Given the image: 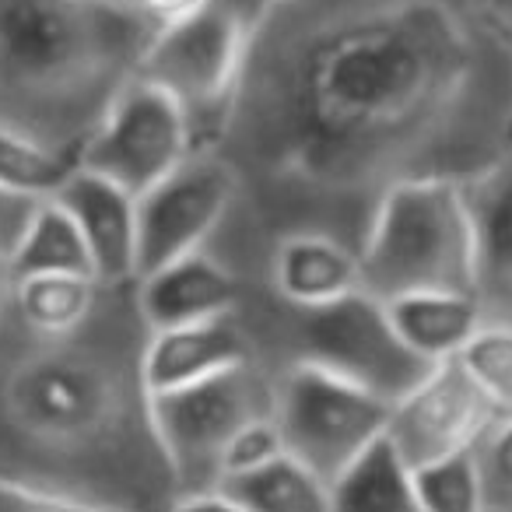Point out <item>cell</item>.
Segmentation results:
<instances>
[{
	"mask_svg": "<svg viewBox=\"0 0 512 512\" xmlns=\"http://www.w3.org/2000/svg\"><path fill=\"white\" fill-rule=\"evenodd\" d=\"M155 32L130 0H0V127L78 165Z\"/></svg>",
	"mask_w": 512,
	"mask_h": 512,
	"instance_id": "obj_3",
	"label": "cell"
},
{
	"mask_svg": "<svg viewBox=\"0 0 512 512\" xmlns=\"http://www.w3.org/2000/svg\"><path fill=\"white\" fill-rule=\"evenodd\" d=\"M239 302L242 281L204 249L137 278V309L151 334L232 316Z\"/></svg>",
	"mask_w": 512,
	"mask_h": 512,
	"instance_id": "obj_14",
	"label": "cell"
},
{
	"mask_svg": "<svg viewBox=\"0 0 512 512\" xmlns=\"http://www.w3.org/2000/svg\"><path fill=\"white\" fill-rule=\"evenodd\" d=\"M15 267H11V256L0 253V337L8 330V316H15Z\"/></svg>",
	"mask_w": 512,
	"mask_h": 512,
	"instance_id": "obj_31",
	"label": "cell"
},
{
	"mask_svg": "<svg viewBox=\"0 0 512 512\" xmlns=\"http://www.w3.org/2000/svg\"><path fill=\"white\" fill-rule=\"evenodd\" d=\"M274 4H295V0H274Z\"/></svg>",
	"mask_w": 512,
	"mask_h": 512,
	"instance_id": "obj_33",
	"label": "cell"
},
{
	"mask_svg": "<svg viewBox=\"0 0 512 512\" xmlns=\"http://www.w3.org/2000/svg\"><path fill=\"white\" fill-rule=\"evenodd\" d=\"M274 404L278 379L267 376L256 358L186 390L151 397L158 439L179 484V498L218 488L228 442L253 421L271 418Z\"/></svg>",
	"mask_w": 512,
	"mask_h": 512,
	"instance_id": "obj_7",
	"label": "cell"
},
{
	"mask_svg": "<svg viewBox=\"0 0 512 512\" xmlns=\"http://www.w3.org/2000/svg\"><path fill=\"white\" fill-rule=\"evenodd\" d=\"M102 295L92 274H32L15 281V316L32 337H71L92 323Z\"/></svg>",
	"mask_w": 512,
	"mask_h": 512,
	"instance_id": "obj_18",
	"label": "cell"
},
{
	"mask_svg": "<svg viewBox=\"0 0 512 512\" xmlns=\"http://www.w3.org/2000/svg\"><path fill=\"white\" fill-rule=\"evenodd\" d=\"M274 421L288 453L334 488L386 439L390 404L323 365L292 358L278 376Z\"/></svg>",
	"mask_w": 512,
	"mask_h": 512,
	"instance_id": "obj_6",
	"label": "cell"
},
{
	"mask_svg": "<svg viewBox=\"0 0 512 512\" xmlns=\"http://www.w3.org/2000/svg\"><path fill=\"white\" fill-rule=\"evenodd\" d=\"M334 512H421L407 463L390 442H376L341 481L330 488Z\"/></svg>",
	"mask_w": 512,
	"mask_h": 512,
	"instance_id": "obj_21",
	"label": "cell"
},
{
	"mask_svg": "<svg viewBox=\"0 0 512 512\" xmlns=\"http://www.w3.org/2000/svg\"><path fill=\"white\" fill-rule=\"evenodd\" d=\"M109 288L71 337H36L0 365V474L123 512H172L179 484L165 460L144 383L148 327L137 285Z\"/></svg>",
	"mask_w": 512,
	"mask_h": 512,
	"instance_id": "obj_2",
	"label": "cell"
},
{
	"mask_svg": "<svg viewBox=\"0 0 512 512\" xmlns=\"http://www.w3.org/2000/svg\"><path fill=\"white\" fill-rule=\"evenodd\" d=\"M0 512H123L109 505H95L85 498L64 495V491L43 488V484L18 481L0 474Z\"/></svg>",
	"mask_w": 512,
	"mask_h": 512,
	"instance_id": "obj_27",
	"label": "cell"
},
{
	"mask_svg": "<svg viewBox=\"0 0 512 512\" xmlns=\"http://www.w3.org/2000/svg\"><path fill=\"white\" fill-rule=\"evenodd\" d=\"M295 316H299L295 358L351 379L362 390L383 397L390 407L407 397L432 369L397 334L386 302L372 299L369 292H355L323 309H295Z\"/></svg>",
	"mask_w": 512,
	"mask_h": 512,
	"instance_id": "obj_8",
	"label": "cell"
},
{
	"mask_svg": "<svg viewBox=\"0 0 512 512\" xmlns=\"http://www.w3.org/2000/svg\"><path fill=\"white\" fill-rule=\"evenodd\" d=\"M11 267H15V278H32V274H92L95 278L92 253L78 221L53 197L39 204L29 232L11 256Z\"/></svg>",
	"mask_w": 512,
	"mask_h": 512,
	"instance_id": "obj_20",
	"label": "cell"
},
{
	"mask_svg": "<svg viewBox=\"0 0 512 512\" xmlns=\"http://www.w3.org/2000/svg\"><path fill=\"white\" fill-rule=\"evenodd\" d=\"M285 453H288V449H285V439H281V432H278V421H274V414H271V418L253 421V425H246L232 442H228L225 456H221V481H228V477L253 474V470L267 467V463H274L278 456H285ZM214 491H218V488H214Z\"/></svg>",
	"mask_w": 512,
	"mask_h": 512,
	"instance_id": "obj_26",
	"label": "cell"
},
{
	"mask_svg": "<svg viewBox=\"0 0 512 512\" xmlns=\"http://www.w3.org/2000/svg\"><path fill=\"white\" fill-rule=\"evenodd\" d=\"M172 512H246V509H242V505H235L232 498H225L221 491H204V495L179 498Z\"/></svg>",
	"mask_w": 512,
	"mask_h": 512,
	"instance_id": "obj_30",
	"label": "cell"
},
{
	"mask_svg": "<svg viewBox=\"0 0 512 512\" xmlns=\"http://www.w3.org/2000/svg\"><path fill=\"white\" fill-rule=\"evenodd\" d=\"M197 151L183 106L148 78H134L81 151L78 169L144 197Z\"/></svg>",
	"mask_w": 512,
	"mask_h": 512,
	"instance_id": "obj_9",
	"label": "cell"
},
{
	"mask_svg": "<svg viewBox=\"0 0 512 512\" xmlns=\"http://www.w3.org/2000/svg\"><path fill=\"white\" fill-rule=\"evenodd\" d=\"M218 491L246 512H334L330 488L292 453L253 474L228 477L218 484Z\"/></svg>",
	"mask_w": 512,
	"mask_h": 512,
	"instance_id": "obj_19",
	"label": "cell"
},
{
	"mask_svg": "<svg viewBox=\"0 0 512 512\" xmlns=\"http://www.w3.org/2000/svg\"><path fill=\"white\" fill-rule=\"evenodd\" d=\"M512 144V53L477 0H295L256 39L218 151L267 211L358 249L386 190Z\"/></svg>",
	"mask_w": 512,
	"mask_h": 512,
	"instance_id": "obj_1",
	"label": "cell"
},
{
	"mask_svg": "<svg viewBox=\"0 0 512 512\" xmlns=\"http://www.w3.org/2000/svg\"><path fill=\"white\" fill-rule=\"evenodd\" d=\"M60 204L78 221L92 253L95 278L106 288L137 285V197L88 169H74L57 190Z\"/></svg>",
	"mask_w": 512,
	"mask_h": 512,
	"instance_id": "obj_12",
	"label": "cell"
},
{
	"mask_svg": "<svg viewBox=\"0 0 512 512\" xmlns=\"http://www.w3.org/2000/svg\"><path fill=\"white\" fill-rule=\"evenodd\" d=\"M239 197L235 165L221 151H193L172 176L137 197V278L200 253Z\"/></svg>",
	"mask_w": 512,
	"mask_h": 512,
	"instance_id": "obj_10",
	"label": "cell"
},
{
	"mask_svg": "<svg viewBox=\"0 0 512 512\" xmlns=\"http://www.w3.org/2000/svg\"><path fill=\"white\" fill-rule=\"evenodd\" d=\"M39 197H29V193H18V190H8V186L0 183V253L15 256L18 242L25 239L29 232L32 218H36Z\"/></svg>",
	"mask_w": 512,
	"mask_h": 512,
	"instance_id": "obj_28",
	"label": "cell"
},
{
	"mask_svg": "<svg viewBox=\"0 0 512 512\" xmlns=\"http://www.w3.org/2000/svg\"><path fill=\"white\" fill-rule=\"evenodd\" d=\"M246 362H253V341L232 313L193 327L155 330L144 344V383L151 397H162Z\"/></svg>",
	"mask_w": 512,
	"mask_h": 512,
	"instance_id": "obj_15",
	"label": "cell"
},
{
	"mask_svg": "<svg viewBox=\"0 0 512 512\" xmlns=\"http://www.w3.org/2000/svg\"><path fill=\"white\" fill-rule=\"evenodd\" d=\"M386 309L404 344L428 365L460 358L488 323L474 292H414L386 302Z\"/></svg>",
	"mask_w": 512,
	"mask_h": 512,
	"instance_id": "obj_17",
	"label": "cell"
},
{
	"mask_svg": "<svg viewBox=\"0 0 512 512\" xmlns=\"http://www.w3.org/2000/svg\"><path fill=\"white\" fill-rule=\"evenodd\" d=\"M477 249V299L488 323H512V144L463 179Z\"/></svg>",
	"mask_w": 512,
	"mask_h": 512,
	"instance_id": "obj_13",
	"label": "cell"
},
{
	"mask_svg": "<svg viewBox=\"0 0 512 512\" xmlns=\"http://www.w3.org/2000/svg\"><path fill=\"white\" fill-rule=\"evenodd\" d=\"M421 512H488L474 449L411 470Z\"/></svg>",
	"mask_w": 512,
	"mask_h": 512,
	"instance_id": "obj_22",
	"label": "cell"
},
{
	"mask_svg": "<svg viewBox=\"0 0 512 512\" xmlns=\"http://www.w3.org/2000/svg\"><path fill=\"white\" fill-rule=\"evenodd\" d=\"M74 169L78 165L67 162L57 151L43 148L39 141L18 134V130L0 127V183L8 190L50 200L71 179Z\"/></svg>",
	"mask_w": 512,
	"mask_h": 512,
	"instance_id": "obj_23",
	"label": "cell"
},
{
	"mask_svg": "<svg viewBox=\"0 0 512 512\" xmlns=\"http://www.w3.org/2000/svg\"><path fill=\"white\" fill-rule=\"evenodd\" d=\"M460 365L502 414H512V323H484L463 348Z\"/></svg>",
	"mask_w": 512,
	"mask_h": 512,
	"instance_id": "obj_24",
	"label": "cell"
},
{
	"mask_svg": "<svg viewBox=\"0 0 512 512\" xmlns=\"http://www.w3.org/2000/svg\"><path fill=\"white\" fill-rule=\"evenodd\" d=\"M477 4H481V11L491 22V29L498 32V39H502L512 53V0H477Z\"/></svg>",
	"mask_w": 512,
	"mask_h": 512,
	"instance_id": "obj_32",
	"label": "cell"
},
{
	"mask_svg": "<svg viewBox=\"0 0 512 512\" xmlns=\"http://www.w3.org/2000/svg\"><path fill=\"white\" fill-rule=\"evenodd\" d=\"M130 4H134L155 29H169V25L197 15L207 0H130Z\"/></svg>",
	"mask_w": 512,
	"mask_h": 512,
	"instance_id": "obj_29",
	"label": "cell"
},
{
	"mask_svg": "<svg viewBox=\"0 0 512 512\" xmlns=\"http://www.w3.org/2000/svg\"><path fill=\"white\" fill-rule=\"evenodd\" d=\"M474 456L481 467L488 512H512V414H502L495 421Z\"/></svg>",
	"mask_w": 512,
	"mask_h": 512,
	"instance_id": "obj_25",
	"label": "cell"
},
{
	"mask_svg": "<svg viewBox=\"0 0 512 512\" xmlns=\"http://www.w3.org/2000/svg\"><path fill=\"white\" fill-rule=\"evenodd\" d=\"M271 288L288 309H323L362 292L358 249L327 232H288L274 242Z\"/></svg>",
	"mask_w": 512,
	"mask_h": 512,
	"instance_id": "obj_16",
	"label": "cell"
},
{
	"mask_svg": "<svg viewBox=\"0 0 512 512\" xmlns=\"http://www.w3.org/2000/svg\"><path fill=\"white\" fill-rule=\"evenodd\" d=\"M362 292L379 302L414 292H474L477 249L463 179H407L383 193L358 242Z\"/></svg>",
	"mask_w": 512,
	"mask_h": 512,
	"instance_id": "obj_4",
	"label": "cell"
},
{
	"mask_svg": "<svg viewBox=\"0 0 512 512\" xmlns=\"http://www.w3.org/2000/svg\"><path fill=\"white\" fill-rule=\"evenodd\" d=\"M498 418L502 411L484 397L460 358H453L432 365L425 379L390 407L386 442L407 463V470H418L477 449Z\"/></svg>",
	"mask_w": 512,
	"mask_h": 512,
	"instance_id": "obj_11",
	"label": "cell"
},
{
	"mask_svg": "<svg viewBox=\"0 0 512 512\" xmlns=\"http://www.w3.org/2000/svg\"><path fill=\"white\" fill-rule=\"evenodd\" d=\"M271 11L274 0H207L197 15L151 39L141 78L183 106L197 151H218Z\"/></svg>",
	"mask_w": 512,
	"mask_h": 512,
	"instance_id": "obj_5",
	"label": "cell"
}]
</instances>
